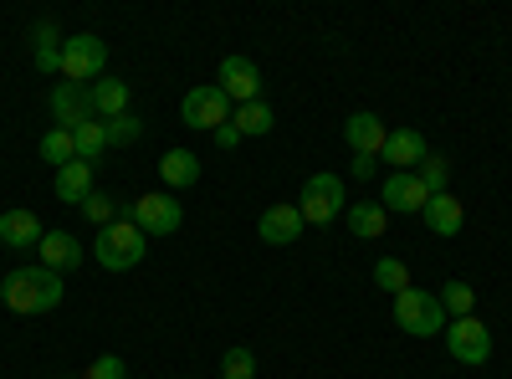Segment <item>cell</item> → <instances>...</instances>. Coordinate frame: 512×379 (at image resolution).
Wrapping results in <instances>:
<instances>
[{
  "label": "cell",
  "mask_w": 512,
  "mask_h": 379,
  "mask_svg": "<svg viewBox=\"0 0 512 379\" xmlns=\"http://www.w3.org/2000/svg\"><path fill=\"white\" fill-rule=\"evenodd\" d=\"M62 298H67V287H62V277L47 272V267H16V272L0 277V303H6L11 313H26V318L57 313Z\"/></svg>",
  "instance_id": "obj_1"
},
{
  "label": "cell",
  "mask_w": 512,
  "mask_h": 379,
  "mask_svg": "<svg viewBox=\"0 0 512 379\" xmlns=\"http://www.w3.org/2000/svg\"><path fill=\"white\" fill-rule=\"evenodd\" d=\"M144 251H149V236H144L134 221H113V226H103L98 241H93V257H98V267H108V272L139 267Z\"/></svg>",
  "instance_id": "obj_2"
},
{
  "label": "cell",
  "mask_w": 512,
  "mask_h": 379,
  "mask_svg": "<svg viewBox=\"0 0 512 379\" xmlns=\"http://www.w3.org/2000/svg\"><path fill=\"white\" fill-rule=\"evenodd\" d=\"M395 323L410 333V339H436V333H446V308L436 292H420V287H405L395 298Z\"/></svg>",
  "instance_id": "obj_3"
},
{
  "label": "cell",
  "mask_w": 512,
  "mask_h": 379,
  "mask_svg": "<svg viewBox=\"0 0 512 379\" xmlns=\"http://www.w3.org/2000/svg\"><path fill=\"white\" fill-rule=\"evenodd\" d=\"M103 67H108V41H103V36L82 31V36H67V41H62V77H67V82L93 88V82L103 77Z\"/></svg>",
  "instance_id": "obj_4"
},
{
  "label": "cell",
  "mask_w": 512,
  "mask_h": 379,
  "mask_svg": "<svg viewBox=\"0 0 512 379\" xmlns=\"http://www.w3.org/2000/svg\"><path fill=\"white\" fill-rule=\"evenodd\" d=\"M446 349H451L456 364L482 369V364L492 359V333H487V323H482L477 313H472V318H451V323H446Z\"/></svg>",
  "instance_id": "obj_5"
},
{
  "label": "cell",
  "mask_w": 512,
  "mask_h": 379,
  "mask_svg": "<svg viewBox=\"0 0 512 379\" xmlns=\"http://www.w3.org/2000/svg\"><path fill=\"white\" fill-rule=\"evenodd\" d=\"M297 210H303V221L308 226H328V221H338V210H349V200H344V180L338 175H313L308 185H303V200H297Z\"/></svg>",
  "instance_id": "obj_6"
},
{
  "label": "cell",
  "mask_w": 512,
  "mask_h": 379,
  "mask_svg": "<svg viewBox=\"0 0 512 379\" xmlns=\"http://www.w3.org/2000/svg\"><path fill=\"white\" fill-rule=\"evenodd\" d=\"M180 118H185V129H205V134H216L221 123H231V98L216 88V82H205V88H190V93H185Z\"/></svg>",
  "instance_id": "obj_7"
},
{
  "label": "cell",
  "mask_w": 512,
  "mask_h": 379,
  "mask_svg": "<svg viewBox=\"0 0 512 379\" xmlns=\"http://www.w3.org/2000/svg\"><path fill=\"white\" fill-rule=\"evenodd\" d=\"M134 221L144 236H175L180 231V221H185V210H180V200L169 195V190H154V195H139L134 200Z\"/></svg>",
  "instance_id": "obj_8"
},
{
  "label": "cell",
  "mask_w": 512,
  "mask_h": 379,
  "mask_svg": "<svg viewBox=\"0 0 512 379\" xmlns=\"http://www.w3.org/2000/svg\"><path fill=\"white\" fill-rule=\"evenodd\" d=\"M216 88H221L231 103H262V72H256L251 57L231 52V57L221 62V72H216Z\"/></svg>",
  "instance_id": "obj_9"
},
{
  "label": "cell",
  "mask_w": 512,
  "mask_h": 379,
  "mask_svg": "<svg viewBox=\"0 0 512 379\" xmlns=\"http://www.w3.org/2000/svg\"><path fill=\"white\" fill-rule=\"evenodd\" d=\"M52 118H57V129H82V123H93V88H82V82H57L52 88Z\"/></svg>",
  "instance_id": "obj_10"
},
{
  "label": "cell",
  "mask_w": 512,
  "mask_h": 379,
  "mask_svg": "<svg viewBox=\"0 0 512 379\" xmlns=\"http://www.w3.org/2000/svg\"><path fill=\"white\" fill-rule=\"evenodd\" d=\"M425 200H431V195H425V185L415 180V170L410 175H384V190H379V205L384 210H395V216H420V210H425Z\"/></svg>",
  "instance_id": "obj_11"
},
{
  "label": "cell",
  "mask_w": 512,
  "mask_h": 379,
  "mask_svg": "<svg viewBox=\"0 0 512 379\" xmlns=\"http://www.w3.org/2000/svg\"><path fill=\"white\" fill-rule=\"evenodd\" d=\"M303 210L297 205H267L262 210V221H256V236H262L267 246H292L297 236H303Z\"/></svg>",
  "instance_id": "obj_12"
},
{
  "label": "cell",
  "mask_w": 512,
  "mask_h": 379,
  "mask_svg": "<svg viewBox=\"0 0 512 379\" xmlns=\"http://www.w3.org/2000/svg\"><path fill=\"white\" fill-rule=\"evenodd\" d=\"M41 221H36V210H26V205H16V210H6L0 216V246H11V251H36L41 246Z\"/></svg>",
  "instance_id": "obj_13"
},
{
  "label": "cell",
  "mask_w": 512,
  "mask_h": 379,
  "mask_svg": "<svg viewBox=\"0 0 512 379\" xmlns=\"http://www.w3.org/2000/svg\"><path fill=\"white\" fill-rule=\"evenodd\" d=\"M36 257H41V267L47 272H72V267H82V241L72 236V231H47L41 236V246H36Z\"/></svg>",
  "instance_id": "obj_14"
},
{
  "label": "cell",
  "mask_w": 512,
  "mask_h": 379,
  "mask_svg": "<svg viewBox=\"0 0 512 379\" xmlns=\"http://www.w3.org/2000/svg\"><path fill=\"white\" fill-rule=\"evenodd\" d=\"M384 139H390V129L379 123V113H349V118H344V144H349L354 154H374V159H379Z\"/></svg>",
  "instance_id": "obj_15"
},
{
  "label": "cell",
  "mask_w": 512,
  "mask_h": 379,
  "mask_svg": "<svg viewBox=\"0 0 512 379\" xmlns=\"http://www.w3.org/2000/svg\"><path fill=\"white\" fill-rule=\"evenodd\" d=\"M379 159H384V164H395V175H410V164L425 159V139H420L415 129H390V139H384Z\"/></svg>",
  "instance_id": "obj_16"
},
{
  "label": "cell",
  "mask_w": 512,
  "mask_h": 379,
  "mask_svg": "<svg viewBox=\"0 0 512 379\" xmlns=\"http://www.w3.org/2000/svg\"><path fill=\"white\" fill-rule=\"evenodd\" d=\"M420 221L431 226L436 236H456V231H461V221H466V210H461V200L446 190V195H431V200H425Z\"/></svg>",
  "instance_id": "obj_17"
},
{
  "label": "cell",
  "mask_w": 512,
  "mask_h": 379,
  "mask_svg": "<svg viewBox=\"0 0 512 379\" xmlns=\"http://www.w3.org/2000/svg\"><path fill=\"white\" fill-rule=\"evenodd\" d=\"M52 190H57V200H62V205H82V200L93 195V164L72 159L67 170H57V175H52Z\"/></svg>",
  "instance_id": "obj_18"
},
{
  "label": "cell",
  "mask_w": 512,
  "mask_h": 379,
  "mask_svg": "<svg viewBox=\"0 0 512 379\" xmlns=\"http://www.w3.org/2000/svg\"><path fill=\"white\" fill-rule=\"evenodd\" d=\"M159 180H164L169 190H190V185L200 180V154H195V149H169V154L159 159Z\"/></svg>",
  "instance_id": "obj_19"
},
{
  "label": "cell",
  "mask_w": 512,
  "mask_h": 379,
  "mask_svg": "<svg viewBox=\"0 0 512 379\" xmlns=\"http://www.w3.org/2000/svg\"><path fill=\"white\" fill-rule=\"evenodd\" d=\"M349 216V231L359 236V241H379L384 236V226H390V210H384L379 200H364V205H349L344 210Z\"/></svg>",
  "instance_id": "obj_20"
},
{
  "label": "cell",
  "mask_w": 512,
  "mask_h": 379,
  "mask_svg": "<svg viewBox=\"0 0 512 379\" xmlns=\"http://www.w3.org/2000/svg\"><path fill=\"white\" fill-rule=\"evenodd\" d=\"M93 113L108 123V118H118V113H128V82H118V77H98L93 82Z\"/></svg>",
  "instance_id": "obj_21"
},
{
  "label": "cell",
  "mask_w": 512,
  "mask_h": 379,
  "mask_svg": "<svg viewBox=\"0 0 512 379\" xmlns=\"http://www.w3.org/2000/svg\"><path fill=\"white\" fill-rule=\"evenodd\" d=\"M36 72H62V36H57V21H41L36 26Z\"/></svg>",
  "instance_id": "obj_22"
},
{
  "label": "cell",
  "mask_w": 512,
  "mask_h": 379,
  "mask_svg": "<svg viewBox=\"0 0 512 379\" xmlns=\"http://www.w3.org/2000/svg\"><path fill=\"white\" fill-rule=\"evenodd\" d=\"M231 123L241 129V139H262V134H272V129H277V113H272L267 103H241Z\"/></svg>",
  "instance_id": "obj_23"
},
{
  "label": "cell",
  "mask_w": 512,
  "mask_h": 379,
  "mask_svg": "<svg viewBox=\"0 0 512 379\" xmlns=\"http://www.w3.org/2000/svg\"><path fill=\"white\" fill-rule=\"evenodd\" d=\"M72 144H77V159L82 164H98L103 149H108V129L93 118V123H82V129H72Z\"/></svg>",
  "instance_id": "obj_24"
},
{
  "label": "cell",
  "mask_w": 512,
  "mask_h": 379,
  "mask_svg": "<svg viewBox=\"0 0 512 379\" xmlns=\"http://www.w3.org/2000/svg\"><path fill=\"white\" fill-rule=\"evenodd\" d=\"M436 298H441V308H446V318H472V313H477V292H472V287H466L461 277H456V282H446V287L436 292Z\"/></svg>",
  "instance_id": "obj_25"
},
{
  "label": "cell",
  "mask_w": 512,
  "mask_h": 379,
  "mask_svg": "<svg viewBox=\"0 0 512 379\" xmlns=\"http://www.w3.org/2000/svg\"><path fill=\"white\" fill-rule=\"evenodd\" d=\"M415 180L425 185V195H446V190H451V164H446L441 154H425L420 170H415Z\"/></svg>",
  "instance_id": "obj_26"
},
{
  "label": "cell",
  "mask_w": 512,
  "mask_h": 379,
  "mask_svg": "<svg viewBox=\"0 0 512 379\" xmlns=\"http://www.w3.org/2000/svg\"><path fill=\"white\" fill-rule=\"evenodd\" d=\"M374 287H379V292H390V298H400V292L410 287L405 262H400V257H379V262H374Z\"/></svg>",
  "instance_id": "obj_27"
},
{
  "label": "cell",
  "mask_w": 512,
  "mask_h": 379,
  "mask_svg": "<svg viewBox=\"0 0 512 379\" xmlns=\"http://www.w3.org/2000/svg\"><path fill=\"white\" fill-rule=\"evenodd\" d=\"M103 129H108V149H134V144L144 139V123H139L134 113H118V118H108Z\"/></svg>",
  "instance_id": "obj_28"
},
{
  "label": "cell",
  "mask_w": 512,
  "mask_h": 379,
  "mask_svg": "<svg viewBox=\"0 0 512 379\" xmlns=\"http://www.w3.org/2000/svg\"><path fill=\"white\" fill-rule=\"evenodd\" d=\"M41 159H47L52 170H67V164L77 159V144H72V134H67V129H52L47 139H41Z\"/></svg>",
  "instance_id": "obj_29"
},
{
  "label": "cell",
  "mask_w": 512,
  "mask_h": 379,
  "mask_svg": "<svg viewBox=\"0 0 512 379\" xmlns=\"http://www.w3.org/2000/svg\"><path fill=\"white\" fill-rule=\"evenodd\" d=\"M77 210H82V216H88V221H93L98 231L118 221V205H113V195H103V190H93V195H88V200H82Z\"/></svg>",
  "instance_id": "obj_30"
},
{
  "label": "cell",
  "mask_w": 512,
  "mask_h": 379,
  "mask_svg": "<svg viewBox=\"0 0 512 379\" xmlns=\"http://www.w3.org/2000/svg\"><path fill=\"white\" fill-rule=\"evenodd\" d=\"M221 379H256V354H251V349H226Z\"/></svg>",
  "instance_id": "obj_31"
},
{
  "label": "cell",
  "mask_w": 512,
  "mask_h": 379,
  "mask_svg": "<svg viewBox=\"0 0 512 379\" xmlns=\"http://www.w3.org/2000/svg\"><path fill=\"white\" fill-rule=\"evenodd\" d=\"M82 379H128V364L118 359V354H98L93 364H88V374Z\"/></svg>",
  "instance_id": "obj_32"
},
{
  "label": "cell",
  "mask_w": 512,
  "mask_h": 379,
  "mask_svg": "<svg viewBox=\"0 0 512 379\" xmlns=\"http://www.w3.org/2000/svg\"><path fill=\"white\" fill-rule=\"evenodd\" d=\"M374 164H379L374 154H354V164H349V175H354V180H374Z\"/></svg>",
  "instance_id": "obj_33"
},
{
  "label": "cell",
  "mask_w": 512,
  "mask_h": 379,
  "mask_svg": "<svg viewBox=\"0 0 512 379\" xmlns=\"http://www.w3.org/2000/svg\"><path fill=\"white\" fill-rule=\"evenodd\" d=\"M216 144H221V149H236V144H241V129H236V123H221V129H216Z\"/></svg>",
  "instance_id": "obj_34"
}]
</instances>
